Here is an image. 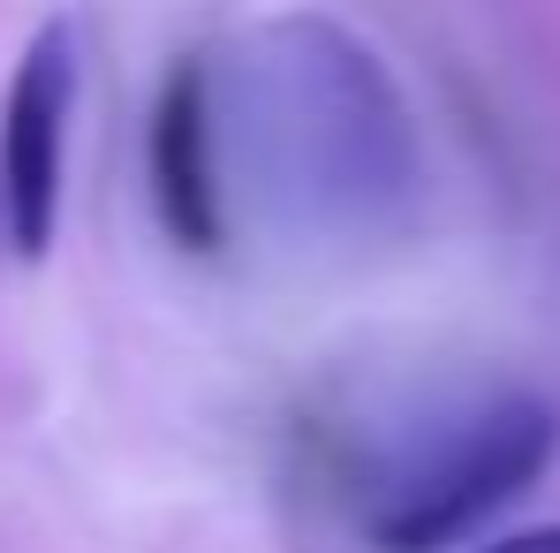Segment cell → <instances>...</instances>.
<instances>
[{
	"label": "cell",
	"instance_id": "cell-1",
	"mask_svg": "<svg viewBox=\"0 0 560 553\" xmlns=\"http://www.w3.org/2000/svg\"><path fill=\"white\" fill-rule=\"evenodd\" d=\"M212 99L235 122L250 212L295 251H364L417 212V114L349 23L266 15L235 38L228 77L212 69Z\"/></svg>",
	"mask_w": 560,
	"mask_h": 553
},
{
	"label": "cell",
	"instance_id": "cell-2",
	"mask_svg": "<svg viewBox=\"0 0 560 553\" xmlns=\"http://www.w3.org/2000/svg\"><path fill=\"white\" fill-rule=\"evenodd\" d=\"M560 448V417L538 394H485L440 417L364 493V539L378 553H447L538 485Z\"/></svg>",
	"mask_w": 560,
	"mask_h": 553
},
{
	"label": "cell",
	"instance_id": "cell-3",
	"mask_svg": "<svg viewBox=\"0 0 560 553\" xmlns=\"http://www.w3.org/2000/svg\"><path fill=\"white\" fill-rule=\"evenodd\" d=\"M69 114H77V31L54 15L31 31L0 99V235L15 258H46L69 189Z\"/></svg>",
	"mask_w": 560,
	"mask_h": 553
},
{
	"label": "cell",
	"instance_id": "cell-4",
	"mask_svg": "<svg viewBox=\"0 0 560 553\" xmlns=\"http://www.w3.org/2000/svg\"><path fill=\"white\" fill-rule=\"evenodd\" d=\"M144 175H152V212H160L167 243L212 258L228 243V183H220V99H212L205 54L167 61V77L152 92Z\"/></svg>",
	"mask_w": 560,
	"mask_h": 553
},
{
	"label": "cell",
	"instance_id": "cell-5",
	"mask_svg": "<svg viewBox=\"0 0 560 553\" xmlns=\"http://www.w3.org/2000/svg\"><path fill=\"white\" fill-rule=\"evenodd\" d=\"M477 553H560V523H538V531H515V539H492Z\"/></svg>",
	"mask_w": 560,
	"mask_h": 553
}]
</instances>
